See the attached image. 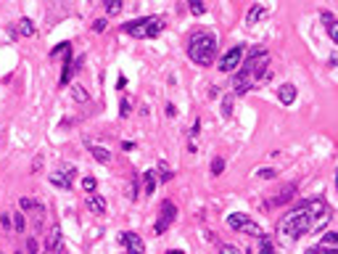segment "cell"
Returning a JSON list of instances; mask_svg holds the SVG:
<instances>
[{
    "mask_svg": "<svg viewBox=\"0 0 338 254\" xmlns=\"http://www.w3.org/2000/svg\"><path fill=\"white\" fill-rule=\"evenodd\" d=\"M267 67H270V51L267 48H254L248 53V59L240 61V67L236 69V77H232V93H236V96L248 93L254 85L267 74Z\"/></svg>",
    "mask_w": 338,
    "mask_h": 254,
    "instance_id": "6da1fadb",
    "label": "cell"
},
{
    "mask_svg": "<svg viewBox=\"0 0 338 254\" xmlns=\"http://www.w3.org/2000/svg\"><path fill=\"white\" fill-rule=\"evenodd\" d=\"M309 228H312V217H309V212H306V201H298L294 209L286 212L278 222V230L283 233L288 241L304 238L309 233Z\"/></svg>",
    "mask_w": 338,
    "mask_h": 254,
    "instance_id": "7a4b0ae2",
    "label": "cell"
},
{
    "mask_svg": "<svg viewBox=\"0 0 338 254\" xmlns=\"http://www.w3.org/2000/svg\"><path fill=\"white\" fill-rule=\"evenodd\" d=\"M217 35L212 32H196L190 40H188V56H190L193 64L198 67H212L214 64V56H217Z\"/></svg>",
    "mask_w": 338,
    "mask_h": 254,
    "instance_id": "3957f363",
    "label": "cell"
},
{
    "mask_svg": "<svg viewBox=\"0 0 338 254\" xmlns=\"http://www.w3.org/2000/svg\"><path fill=\"white\" fill-rule=\"evenodd\" d=\"M164 16H140L135 22H127L122 24V32L130 35V37H138V40H151V37H158L164 32Z\"/></svg>",
    "mask_w": 338,
    "mask_h": 254,
    "instance_id": "277c9868",
    "label": "cell"
},
{
    "mask_svg": "<svg viewBox=\"0 0 338 254\" xmlns=\"http://www.w3.org/2000/svg\"><path fill=\"white\" fill-rule=\"evenodd\" d=\"M177 220V206L172 201H162L158 206V217H156V225H154V236H164V233L172 228V222Z\"/></svg>",
    "mask_w": 338,
    "mask_h": 254,
    "instance_id": "5b68a950",
    "label": "cell"
},
{
    "mask_svg": "<svg viewBox=\"0 0 338 254\" xmlns=\"http://www.w3.org/2000/svg\"><path fill=\"white\" fill-rule=\"evenodd\" d=\"M243 53H246V48L243 45H232V48L228 51L220 59V64H217V69L222 72V74H230V72H236L238 67H240V61H243Z\"/></svg>",
    "mask_w": 338,
    "mask_h": 254,
    "instance_id": "8992f818",
    "label": "cell"
},
{
    "mask_svg": "<svg viewBox=\"0 0 338 254\" xmlns=\"http://www.w3.org/2000/svg\"><path fill=\"white\" fill-rule=\"evenodd\" d=\"M119 243H122L124 249L135 251V254H143V251H146V243H143V238H140L135 230H122V233H119Z\"/></svg>",
    "mask_w": 338,
    "mask_h": 254,
    "instance_id": "52a82bcc",
    "label": "cell"
},
{
    "mask_svg": "<svg viewBox=\"0 0 338 254\" xmlns=\"http://www.w3.org/2000/svg\"><path fill=\"white\" fill-rule=\"evenodd\" d=\"M84 201H88V212H92L96 217H103V214H106V209H108L106 199H103L98 191H90L88 196H84Z\"/></svg>",
    "mask_w": 338,
    "mask_h": 254,
    "instance_id": "ba28073f",
    "label": "cell"
},
{
    "mask_svg": "<svg viewBox=\"0 0 338 254\" xmlns=\"http://www.w3.org/2000/svg\"><path fill=\"white\" fill-rule=\"evenodd\" d=\"M45 249L48 251H64V241H61V225L53 222L50 230L45 233Z\"/></svg>",
    "mask_w": 338,
    "mask_h": 254,
    "instance_id": "9c48e42d",
    "label": "cell"
},
{
    "mask_svg": "<svg viewBox=\"0 0 338 254\" xmlns=\"http://www.w3.org/2000/svg\"><path fill=\"white\" fill-rule=\"evenodd\" d=\"M298 98V90H296V85L294 82H283V85H278V101L283 103V106H294V101Z\"/></svg>",
    "mask_w": 338,
    "mask_h": 254,
    "instance_id": "30bf717a",
    "label": "cell"
},
{
    "mask_svg": "<svg viewBox=\"0 0 338 254\" xmlns=\"http://www.w3.org/2000/svg\"><path fill=\"white\" fill-rule=\"evenodd\" d=\"M156 183H158V177H156V169H146L143 172V185H140V191H143L148 199L156 193Z\"/></svg>",
    "mask_w": 338,
    "mask_h": 254,
    "instance_id": "8fae6325",
    "label": "cell"
},
{
    "mask_svg": "<svg viewBox=\"0 0 338 254\" xmlns=\"http://www.w3.org/2000/svg\"><path fill=\"white\" fill-rule=\"evenodd\" d=\"M264 16H267V8L262 6V3H254L248 8V14H246V24L248 27H256L259 22H264Z\"/></svg>",
    "mask_w": 338,
    "mask_h": 254,
    "instance_id": "7c38bea8",
    "label": "cell"
},
{
    "mask_svg": "<svg viewBox=\"0 0 338 254\" xmlns=\"http://www.w3.org/2000/svg\"><path fill=\"white\" fill-rule=\"evenodd\" d=\"M294 196H296V183H288V185H286L283 191H280L267 206H283V204H288L290 199H294Z\"/></svg>",
    "mask_w": 338,
    "mask_h": 254,
    "instance_id": "4fadbf2b",
    "label": "cell"
},
{
    "mask_svg": "<svg viewBox=\"0 0 338 254\" xmlns=\"http://www.w3.org/2000/svg\"><path fill=\"white\" fill-rule=\"evenodd\" d=\"M320 22H322V27L328 30V37H330V40L336 43V40H338V27H336V16H333L330 11H322V14H320Z\"/></svg>",
    "mask_w": 338,
    "mask_h": 254,
    "instance_id": "5bb4252c",
    "label": "cell"
},
{
    "mask_svg": "<svg viewBox=\"0 0 338 254\" xmlns=\"http://www.w3.org/2000/svg\"><path fill=\"white\" fill-rule=\"evenodd\" d=\"M48 183H50V185H56L58 191H72V180L61 172V169H56V172H50V175H48Z\"/></svg>",
    "mask_w": 338,
    "mask_h": 254,
    "instance_id": "9a60e30c",
    "label": "cell"
},
{
    "mask_svg": "<svg viewBox=\"0 0 338 254\" xmlns=\"http://www.w3.org/2000/svg\"><path fill=\"white\" fill-rule=\"evenodd\" d=\"M90 154H92V159H96L98 164H111V151H108V148H103V146H90Z\"/></svg>",
    "mask_w": 338,
    "mask_h": 254,
    "instance_id": "2e32d148",
    "label": "cell"
},
{
    "mask_svg": "<svg viewBox=\"0 0 338 254\" xmlns=\"http://www.w3.org/2000/svg\"><path fill=\"white\" fill-rule=\"evenodd\" d=\"M246 220H248L246 212H236V214H230V217H228V228L240 233V228H243V222H246Z\"/></svg>",
    "mask_w": 338,
    "mask_h": 254,
    "instance_id": "e0dca14e",
    "label": "cell"
},
{
    "mask_svg": "<svg viewBox=\"0 0 338 254\" xmlns=\"http://www.w3.org/2000/svg\"><path fill=\"white\" fill-rule=\"evenodd\" d=\"M72 98L77 101V103H90V93L84 90V85L74 82V85H72Z\"/></svg>",
    "mask_w": 338,
    "mask_h": 254,
    "instance_id": "ac0fdd59",
    "label": "cell"
},
{
    "mask_svg": "<svg viewBox=\"0 0 338 254\" xmlns=\"http://www.w3.org/2000/svg\"><path fill=\"white\" fill-rule=\"evenodd\" d=\"M16 32L18 35H24V37H32L34 35V24H32V19H18V24H16Z\"/></svg>",
    "mask_w": 338,
    "mask_h": 254,
    "instance_id": "d6986e66",
    "label": "cell"
},
{
    "mask_svg": "<svg viewBox=\"0 0 338 254\" xmlns=\"http://www.w3.org/2000/svg\"><path fill=\"white\" fill-rule=\"evenodd\" d=\"M240 233H246V236H251V238H259V236H262V228H259V222H254V220L248 217L246 222H243Z\"/></svg>",
    "mask_w": 338,
    "mask_h": 254,
    "instance_id": "ffe728a7",
    "label": "cell"
},
{
    "mask_svg": "<svg viewBox=\"0 0 338 254\" xmlns=\"http://www.w3.org/2000/svg\"><path fill=\"white\" fill-rule=\"evenodd\" d=\"M103 8H106L108 16H119L122 8H124V0H103Z\"/></svg>",
    "mask_w": 338,
    "mask_h": 254,
    "instance_id": "44dd1931",
    "label": "cell"
},
{
    "mask_svg": "<svg viewBox=\"0 0 338 254\" xmlns=\"http://www.w3.org/2000/svg\"><path fill=\"white\" fill-rule=\"evenodd\" d=\"M127 196H130V201H135L140 196V175L138 172L132 175V180H130V185H127Z\"/></svg>",
    "mask_w": 338,
    "mask_h": 254,
    "instance_id": "7402d4cb",
    "label": "cell"
},
{
    "mask_svg": "<svg viewBox=\"0 0 338 254\" xmlns=\"http://www.w3.org/2000/svg\"><path fill=\"white\" fill-rule=\"evenodd\" d=\"M232 101H236V93L230 90L228 96L222 98V117H224V119H230V117H232Z\"/></svg>",
    "mask_w": 338,
    "mask_h": 254,
    "instance_id": "603a6c76",
    "label": "cell"
},
{
    "mask_svg": "<svg viewBox=\"0 0 338 254\" xmlns=\"http://www.w3.org/2000/svg\"><path fill=\"white\" fill-rule=\"evenodd\" d=\"M172 169H169V164L166 162H158V167H156V177H158V180H162V183H169V180H172Z\"/></svg>",
    "mask_w": 338,
    "mask_h": 254,
    "instance_id": "cb8c5ba5",
    "label": "cell"
},
{
    "mask_svg": "<svg viewBox=\"0 0 338 254\" xmlns=\"http://www.w3.org/2000/svg\"><path fill=\"white\" fill-rule=\"evenodd\" d=\"M254 175H256L259 180H275V177H278V169H275V167H259Z\"/></svg>",
    "mask_w": 338,
    "mask_h": 254,
    "instance_id": "d4e9b609",
    "label": "cell"
},
{
    "mask_svg": "<svg viewBox=\"0 0 338 254\" xmlns=\"http://www.w3.org/2000/svg\"><path fill=\"white\" fill-rule=\"evenodd\" d=\"M24 228H26V222H24V212H14V217H11V230L24 233Z\"/></svg>",
    "mask_w": 338,
    "mask_h": 254,
    "instance_id": "484cf974",
    "label": "cell"
},
{
    "mask_svg": "<svg viewBox=\"0 0 338 254\" xmlns=\"http://www.w3.org/2000/svg\"><path fill=\"white\" fill-rule=\"evenodd\" d=\"M320 243H322L325 249H336V246H338V233H336V230H328Z\"/></svg>",
    "mask_w": 338,
    "mask_h": 254,
    "instance_id": "4316f807",
    "label": "cell"
},
{
    "mask_svg": "<svg viewBox=\"0 0 338 254\" xmlns=\"http://www.w3.org/2000/svg\"><path fill=\"white\" fill-rule=\"evenodd\" d=\"M188 8H190V14H193V16H204V14H206L204 0H188Z\"/></svg>",
    "mask_w": 338,
    "mask_h": 254,
    "instance_id": "83f0119b",
    "label": "cell"
},
{
    "mask_svg": "<svg viewBox=\"0 0 338 254\" xmlns=\"http://www.w3.org/2000/svg\"><path fill=\"white\" fill-rule=\"evenodd\" d=\"M222 172H224V159H222V156H214V159H212V175L217 177V175H222Z\"/></svg>",
    "mask_w": 338,
    "mask_h": 254,
    "instance_id": "f1b7e54d",
    "label": "cell"
},
{
    "mask_svg": "<svg viewBox=\"0 0 338 254\" xmlns=\"http://www.w3.org/2000/svg\"><path fill=\"white\" fill-rule=\"evenodd\" d=\"M130 111H132V101L122 98V101H119V117H122V119H127V117H130Z\"/></svg>",
    "mask_w": 338,
    "mask_h": 254,
    "instance_id": "f546056e",
    "label": "cell"
},
{
    "mask_svg": "<svg viewBox=\"0 0 338 254\" xmlns=\"http://www.w3.org/2000/svg\"><path fill=\"white\" fill-rule=\"evenodd\" d=\"M82 188H84L88 193H90V191H98V180H96V177H90V175L82 177Z\"/></svg>",
    "mask_w": 338,
    "mask_h": 254,
    "instance_id": "4dcf8cb0",
    "label": "cell"
},
{
    "mask_svg": "<svg viewBox=\"0 0 338 254\" xmlns=\"http://www.w3.org/2000/svg\"><path fill=\"white\" fill-rule=\"evenodd\" d=\"M34 206H37V201L26 199V196H22V199H18V209H22V212H26V209H34Z\"/></svg>",
    "mask_w": 338,
    "mask_h": 254,
    "instance_id": "1f68e13d",
    "label": "cell"
},
{
    "mask_svg": "<svg viewBox=\"0 0 338 254\" xmlns=\"http://www.w3.org/2000/svg\"><path fill=\"white\" fill-rule=\"evenodd\" d=\"M220 251L222 254H240V249L232 246V243H220Z\"/></svg>",
    "mask_w": 338,
    "mask_h": 254,
    "instance_id": "d6a6232c",
    "label": "cell"
},
{
    "mask_svg": "<svg viewBox=\"0 0 338 254\" xmlns=\"http://www.w3.org/2000/svg\"><path fill=\"white\" fill-rule=\"evenodd\" d=\"M61 172L66 175L69 180H74V175H77V169H74V164H64V167H61Z\"/></svg>",
    "mask_w": 338,
    "mask_h": 254,
    "instance_id": "836d02e7",
    "label": "cell"
},
{
    "mask_svg": "<svg viewBox=\"0 0 338 254\" xmlns=\"http://www.w3.org/2000/svg\"><path fill=\"white\" fill-rule=\"evenodd\" d=\"M259 251H272V243L264 238V233L259 236Z\"/></svg>",
    "mask_w": 338,
    "mask_h": 254,
    "instance_id": "e575fe53",
    "label": "cell"
},
{
    "mask_svg": "<svg viewBox=\"0 0 338 254\" xmlns=\"http://www.w3.org/2000/svg\"><path fill=\"white\" fill-rule=\"evenodd\" d=\"M0 225H3V230H11V214L8 212L0 214Z\"/></svg>",
    "mask_w": 338,
    "mask_h": 254,
    "instance_id": "d590c367",
    "label": "cell"
},
{
    "mask_svg": "<svg viewBox=\"0 0 338 254\" xmlns=\"http://www.w3.org/2000/svg\"><path fill=\"white\" fill-rule=\"evenodd\" d=\"M92 30H96V32H103V30H106V19H96V24H92Z\"/></svg>",
    "mask_w": 338,
    "mask_h": 254,
    "instance_id": "8d00e7d4",
    "label": "cell"
},
{
    "mask_svg": "<svg viewBox=\"0 0 338 254\" xmlns=\"http://www.w3.org/2000/svg\"><path fill=\"white\" fill-rule=\"evenodd\" d=\"M127 88V77L124 74H119V80H116V90H124Z\"/></svg>",
    "mask_w": 338,
    "mask_h": 254,
    "instance_id": "74e56055",
    "label": "cell"
},
{
    "mask_svg": "<svg viewBox=\"0 0 338 254\" xmlns=\"http://www.w3.org/2000/svg\"><path fill=\"white\" fill-rule=\"evenodd\" d=\"M40 167H42V156H34V162H32V172H40Z\"/></svg>",
    "mask_w": 338,
    "mask_h": 254,
    "instance_id": "f35d334b",
    "label": "cell"
},
{
    "mask_svg": "<svg viewBox=\"0 0 338 254\" xmlns=\"http://www.w3.org/2000/svg\"><path fill=\"white\" fill-rule=\"evenodd\" d=\"M26 249H30V251H37V249H40V243H37L34 238H26Z\"/></svg>",
    "mask_w": 338,
    "mask_h": 254,
    "instance_id": "ab89813d",
    "label": "cell"
},
{
    "mask_svg": "<svg viewBox=\"0 0 338 254\" xmlns=\"http://www.w3.org/2000/svg\"><path fill=\"white\" fill-rule=\"evenodd\" d=\"M166 117H177V109H174V103H166Z\"/></svg>",
    "mask_w": 338,
    "mask_h": 254,
    "instance_id": "60d3db41",
    "label": "cell"
},
{
    "mask_svg": "<svg viewBox=\"0 0 338 254\" xmlns=\"http://www.w3.org/2000/svg\"><path fill=\"white\" fill-rule=\"evenodd\" d=\"M122 148H124V151H132L135 143H132V140H124V143H122Z\"/></svg>",
    "mask_w": 338,
    "mask_h": 254,
    "instance_id": "b9f144b4",
    "label": "cell"
},
{
    "mask_svg": "<svg viewBox=\"0 0 338 254\" xmlns=\"http://www.w3.org/2000/svg\"><path fill=\"white\" fill-rule=\"evenodd\" d=\"M198 130H201V119H196V125H193L190 133H193V135H198Z\"/></svg>",
    "mask_w": 338,
    "mask_h": 254,
    "instance_id": "7bdbcfd3",
    "label": "cell"
}]
</instances>
